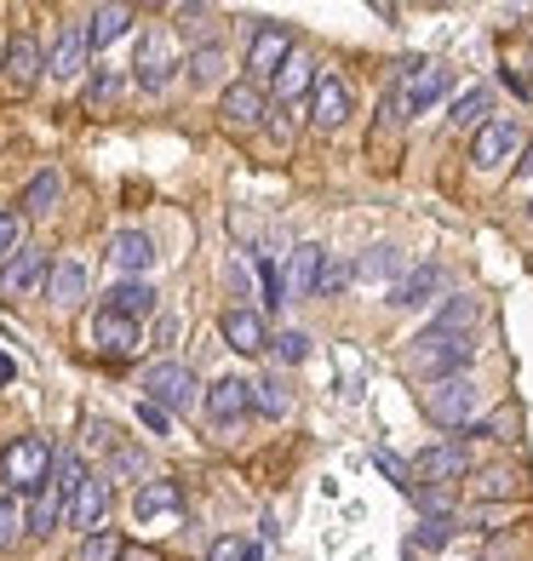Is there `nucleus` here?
<instances>
[{
    "label": "nucleus",
    "instance_id": "nucleus-1",
    "mask_svg": "<svg viewBox=\"0 0 533 561\" xmlns=\"http://www.w3.org/2000/svg\"><path fill=\"white\" fill-rule=\"evenodd\" d=\"M470 333H442V327H424V333L408 344V373L413 378H430V385H442V378H465L470 367Z\"/></svg>",
    "mask_w": 533,
    "mask_h": 561
},
{
    "label": "nucleus",
    "instance_id": "nucleus-2",
    "mask_svg": "<svg viewBox=\"0 0 533 561\" xmlns=\"http://www.w3.org/2000/svg\"><path fill=\"white\" fill-rule=\"evenodd\" d=\"M138 390H144V401H156L161 413H190L195 401H207V396H201V385H195V373H190L184 362H156V367H144Z\"/></svg>",
    "mask_w": 533,
    "mask_h": 561
},
{
    "label": "nucleus",
    "instance_id": "nucleus-3",
    "mask_svg": "<svg viewBox=\"0 0 533 561\" xmlns=\"http://www.w3.org/2000/svg\"><path fill=\"white\" fill-rule=\"evenodd\" d=\"M53 465H58V447L46 436H18L7 453H0V476H7L18 493H35L41 481L53 476Z\"/></svg>",
    "mask_w": 533,
    "mask_h": 561
},
{
    "label": "nucleus",
    "instance_id": "nucleus-4",
    "mask_svg": "<svg viewBox=\"0 0 533 561\" xmlns=\"http://www.w3.org/2000/svg\"><path fill=\"white\" fill-rule=\"evenodd\" d=\"M476 407H481V390L470 385V378H442V385L424 390V413L436 419L442 430H470Z\"/></svg>",
    "mask_w": 533,
    "mask_h": 561
},
{
    "label": "nucleus",
    "instance_id": "nucleus-5",
    "mask_svg": "<svg viewBox=\"0 0 533 561\" xmlns=\"http://www.w3.org/2000/svg\"><path fill=\"white\" fill-rule=\"evenodd\" d=\"M293 64V30L287 23H259L252 30V46H247V81H275Z\"/></svg>",
    "mask_w": 533,
    "mask_h": 561
},
{
    "label": "nucleus",
    "instance_id": "nucleus-6",
    "mask_svg": "<svg viewBox=\"0 0 533 561\" xmlns=\"http://www.w3.org/2000/svg\"><path fill=\"white\" fill-rule=\"evenodd\" d=\"M413 476L424 481V488H453V481L470 476V447H465V442H436V447H424V453L413 458Z\"/></svg>",
    "mask_w": 533,
    "mask_h": 561
},
{
    "label": "nucleus",
    "instance_id": "nucleus-7",
    "mask_svg": "<svg viewBox=\"0 0 533 561\" xmlns=\"http://www.w3.org/2000/svg\"><path fill=\"white\" fill-rule=\"evenodd\" d=\"M92 344H98L104 362H133V355L144 350V321H126V316L98 310L92 316Z\"/></svg>",
    "mask_w": 533,
    "mask_h": 561
},
{
    "label": "nucleus",
    "instance_id": "nucleus-8",
    "mask_svg": "<svg viewBox=\"0 0 533 561\" xmlns=\"http://www.w3.org/2000/svg\"><path fill=\"white\" fill-rule=\"evenodd\" d=\"M522 149V126L511 121V115H494L481 133L470 138V161L481 167V172H494V167H504Z\"/></svg>",
    "mask_w": 533,
    "mask_h": 561
},
{
    "label": "nucleus",
    "instance_id": "nucleus-9",
    "mask_svg": "<svg viewBox=\"0 0 533 561\" xmlns=\"http://www.w3.org/2000/svg\"><path fill=\"white\" fill-rule=\"evenodd\" d=\"M401 115H424L436 98L447 92V69H436V64H401Z\"/></svg>",
    "mask_w": 533,
    "mask_h": 561
},
{
    "label": "nucleus",
    "instance_id": "nucleus-10",
    "mask_svg": "<svg viewBox=\"0 0 533 561\" xmlns=\"http://www.w3.org/2000/svg\"><path fill=\"white\" fill-rule=\"evenodd\" d=\"M207 419H213V430H230V424H241L247 413H252V385L247 378H218V385H207Z\"/></svg>",
    "mask_w": 533,
    "mask_h": 561
},
{
    "label": "nucleus",
    "instance_id": "nucleus-11",
    "mask_svg": "<svg viewBox=\"0 0 533 561\" xmlns=\"http://www.w3.org/2000/svg\"><path fill=\"white\" fill-rule=\"evenodd\" d=\"M178 510H184V481H172V476L138 481V493H133V522H161V516H178Z\"/></svg>",
    "mask_w": 533,
    "mask_h": 561
},
{
    "label": "nucleus",
    "instance_id": "nucleus-12",
    "mask_svg": "<svg viewBox=\"0 0 533 561\" xmlns=\"http://www.w3.org/2000/svg\"><path fill=\"white\" fill-rule=\"evenodd\" d=\"M310 121L321 126V133H339V126L350 121V87L339 81V75H321V81L310 87Z\"/></svg>",
    "mask_w": 533,
    "mask_h": 561
},
{
    "label": "nucleus",
    "instance_id": "nucleus-13",
    "mask_svg": "<svg viewBox=\"0 0 533 561\" xmlns=\"http://www.w3.org/2000/svg\"><path fill=\"white\" fill-rule=\"evenodd\" d=\"M218 110H224V121H230V126H259L270 115V98H264L259 81H230V87H224V98H218Z\"/></svg>",
    "mask_w": 533,
    "mask_h": 561
},
{
    "label": "nucleus",
    "instance_id": "nucleus-14",
    "mask_svg": "<svg viewBox=\"0 0 533 561\" xmlns=\"http://www.w3.org/2000/svg\"><path fill=\"white\" fill-rule=\"evenodd\" d=\"M104 510H110V476L87 470L81 493L69 504V527H81V539H87V533H98V522H104Z\"/></svg>",
    "mask_w": 533,
    "mask_h": 561
},
{
    "label": "nucleus",
    "instance_id": "nucleus-15",
    "mask_svg": "<svg viewBox=\"0 0 533 561\" xmlns=\"http://www.w3.org/2000/svg\"><path fill=\"white\" fill-rule=\"evenodd\" d=\"M156 287H149V280H115V287L104 293V304H98V310H110V316H126V321H149L156 316Z\"/></svg>",
    "mask_w": 533,
    "mask_h": 561
},
{
    "label": "nucleus",
    "instance_id": "nucleus-16",
    "mask_svg": "<svg viewBox=\"0 0 533 561\" xmlns=\"http://www.w3.org/2000/svg\"><path fill=\"white\" fill-rule=\"evenodd\" d=\"M321 270H327V252H321L316 241L293 247V259H287V298H316Z\"/></svg>",
    "mask_w": 533,
    "mask_h": 561
},
{
    "label": "nucleus",
    "instance_id": "nucleus-17",
    "mask_svg": "<svg viewBox=\"0 0 533 561\" xmlns=\"http://www.w3.org/2000/svg\"><path fill=\"white\" fill-rule=\"evenodd\" d=\"M110 264H115L126 280H144V270L156 264V247H149L144 229H121V236L110 241Z\"/></svg>",
    "mask_w": 533,
    "mask_h": 561
},
{
    "label": "nucleus",
    "instance_id": "nucleus-18",
    "mask_svg": "<svg viewBox=\"0 0 533 561\" xmlns=\"http://www.w3.org/2000/svg\"><path fill=\"white\" fill-rule=\"evenodd\" d=\"M442 280H447L442 264H419V270H408L390 287V304H396V310H419V304H430V298L442 293Z\"/></svg>",
    "mask_w": 533,
    "mask_h": 561
},
{
    "label": "nucleus",
    "instance_id": "nucleus-19",
    "mask_svg": "<svg viewBox=\"0 0 533 561\" xmlns=\"http://www.w3.org/2000/svg\"><path fill=\"white\" fill-rule=\"evenodd\" d=\"M41 69H46V58H41L35 35H12L7 41V81H12V92H30L41 81Z\"/></svg>",
    "mask_w": 533,
    "mask_h": 561
},
{
    "label": "nucleus",
    "instance_id": "nucleus-20",
    "mask_svg": "<svg viewBox=\"0 0 533 561\" xmlns=\"http://www.w3.org/2000/svg\"><path fill=\"white\" fill-rule=\"evenodd\" d=\"M218 333H224V344L241 350V355H259V350L270 344L264 321L252 316V310H224V316H218Z\"/></svg>",
    "mask_w": 533,
    "mask_h": 561
},
{
    "label": "nucleus",
    "instance_id": "nucleus-21",
    "mask_svg": "<svg viewBox=\"0 0 533 561\" xmlns=\"http://www.w3.org/2000/svg\"><path fill=\"white\" fill-rule=\"evenodd\" d=\"M46 298H53V310H75V304L87 298V270L75 264V259H58L53 264V275H46Z\"/></svg>",
    "mask_w": 533,
    "mask_h": 561
},
{
    "label": "nucleus",
    "instance_id": "nucleus-22",
    "mask_svg": "<svg viewBox=\"0 0 533 561\" xmlns=\"http://www.w3.org/2000/svg\"><path fill=\"white\" fill-rule=\"evenodd\" d=\"M58 522H69V499L58 493V481L46 476L41 488L30 493V533H53Z\"/></svg>",
    "mask_w": 533,
    "mask_h": 561
},
{
    "label": "nucleus",
    "instance_id": "nucleus-23",
    "mask_svg": "<svg viewBox=\"0 0 533 561\" xmlns=\"http://www.w3.org/2000/svg\"><path fill=\"white\" fill-rule=\"evenodd\" d=\"M87 53H92V46H87V30H64V35L53 41V58H46V69H53L58 81H75V75L87 69Z\"/></svg>",
    "mask_w": 533,
    "mask_h": 561
},
{
    "label": "nucleus",
    "instance_id": "nucleus-24",
    "mask_svg": "<svg viewBox=\"0 0 533 561\" xmlns=\"http://www.w3.org/2000/svg\"><path fill=\"white\" fill-rule=\"evenodd\" d=\"M41 275H46V252L41 247H23L12 264H0V293H30Z\"/></svg>",
    "mask_w": 533,
    "mask_h": 561
},
{
    "label": "nucleus",
    "instance_id": "nucleus-25",
    "mask_svg": "<svg viewBox=\"0 0 533 561\" xmlns=\"http://www.w3.org/2000/svg\"><path fill=\"white\" fill-rule=\"evenodd\" d=\"M58 195H64V172H58V167H46V172L30 178V190H23L18 207L30 213V218H41V213H53V207H58Z\"/></svg>",
    "mask_w": 533,
    "mask_h": 561
},
{
    "label": "nucleus",
    "instance_id": "nucleus-26",
    "mask_svg": "<svg viewBox=\"0 0 533 561\" xmlns=\"http://www.w3.org/2000/svg\"><path fill=\"white\" fill-rule=\"evenodd\" d=\"M126 30H133V12H126V7H98L92 23H87V46H92V53H104V46L121 41Z\"/></svg>",
    "mask_w": 533,
    "mask_h": 561
},
{
    "label": "nucleus",
    "instance_id": "nucleus-27",
    "mask_svg": "<svg viewBox=\"0 0 533 561\" xmlns=\"http://www.w3.org/2000/svg\"><path fill=\"white\" fill-rule=\"evenodd\" d=\"M533 493V481L522 476V470H481L476 476V499H528Z\"/></svg>",
    "mask_w": 533,
    "mask_h": 561
},
{
    "label": "nucleus",
    "instance_id": "nucleus-28",
    "mask_svg": "<svg viewBox=\"0 0 533 561\" xmlns=\"http://www.w3.org/2000/svg\"><path fill=\"white\" fill-rule=\"evenodd\" d=\"M488 110H494V92H488V87H470V92L453 98L447 121H453V126H476V133H481V126H488Z\"/></svg>",
    "mask_w": 533,
    "mask_h": 561
},
{
    "label": "nucleus",
    "instance_id": "nucleus-29",
    "mask_svg": "<svg viewBox=\"0 0 533 561\" xmlns=\"http://www.w3.org/2000/svg\"><path fill=\"white\" fill-rule=\"evenodd\" d=\"M355 280H401V252L396 247H367L355 259Z\"/></svg>",
    "mask_w": 533,
    "mask_h": 561
},
{
    "label": "nucleus",
    "instance_id": "nucleus-30",
    "mask_svg": "<svg viewBox=\"0 0 533 561\" xmlns=\"http://www.w3.org/2000/svg\"><path fill=\"white\" fill-rule=\"evenodd\" d=\"M316 81H321V75H316V64L293 53V64H287L282 75H275V104H282V110H287V104H293V98H298L304 87H316Z\"/></svg>",
    "mask_w": 533,
    "mask_h": 561
},
{
    "label": "nucleus",
    "instance_id": "nucleus-31",
    "mask_svg": "<svg viewBox=\"0 0 533 561\" xmlns=\"http://www.w3.org/2000/svg\"><path fill=\"white\" fill-rule=\"evenodd\" d=\"M104 465H110V481H138L144 476V447L138 442H115L104 453Z\"/></svg>",
    "mask_w": 533,
    "mask_h": 561
},
{
    "label": "nucleus",
    "instance_id": "nucleus-32",
    "mask_svg": "<svg viewBox=\"0 0 533 561\" xmlns=\"http://www.w3.org/2000/svg\"><path fill=\"white\" fill-rule=\"evenodd\" d=\"M75 561H126V545L115 539V533H104V527H98V533H87V539H81Z\"/></svg>",
    "mask_w": 533,
    "mask_h": 561
},
{
    "label": "nucleus",
    "instance_id": "nucleus-33",
    "mask_svg": "<svg viewBox=\"0 0 533 561\" xmlns=\"http://www.w3.org/2000/svg\"><path fill=\"white\" fill-rule=\"evenodd\" d=\"M23 527H30V510L18 504V493H7L0 499V550H12L23 539Z\"/></svg>",
    "mask_w": 533,
    "mask_h": 561
},
{
    "label": "nucleus",
    "instance_id": "nucleus-34",
    "mask_svg": "<svg viewBox=\"0 0 533 561\" xmlns=\"http://www.w3.org/2000/svg\"><path fill=\"white\" fill-rule=\"evenodd\" d=\"M252 407H259L264 419H282L287 413V390H282V378H259V385H252Z\"/></svg>",
    "mask_w": 533,
    "mask_h": 561
},
{
    "label": "nucleus",
    "instance_id": "nucleus-35",
    "mask_svg": "<svg viewBox=\"0 0 533 561\" xmlns=\"http://www.w3.org/2000/svg\"><path fill=\"white\" fill-rule=\"evenodd\" d=\"M453 533H460V522H453V516H424V522H419V533H413V545L442 550V545H453Z\"/></svg>",
    "mask_w": 533,
    "mask_h": 561
},
{
    "label": "nucleus",
    "instance_id": "nucleus-36",
    "mask_svg": "<svg viewBox=\"0 0 533 561\" xmlns=\"http://www.w3.org/2000/svg\"><path fill=\"white\" fill-rule=\"evenodd\" d=\"M184 69H190V81H201V87L218 81V69H224V46H195Z\"/></svg>",
    "mask_w": 533,
    "mask_h": 561
},
{
    "label": "nucleus",
    "instance_id": "nucleus-37",
    "mask_svg": "<svg viewBox=\"0 0 533 561\" xmlns=\"http://www.w3.org/2000/svg\"><path fill=\"white\" fill-rule=\"evenodd\" d=\"M470 321H476V298H447V304H442V316L430 321V327H442V333H465Z\"/></svg>",
    "mask_w": 533,
    "mask_h": 561
},
{
    "label": "nucleus",
    "instance_id": "nucleus-38",
    "mask_svg": "<svg viewBox=\"0 0 533 561\" xmlns=\"http://www.w3.org/2000/svg\"><path fill=\"white\" fill-rule=\"evenodd\" d=\"M350 275H355V264H344V259H327V270H321V287H316V298H339V293L350 287Z\"/></svg>",
    "mask_w": 533,
    "mask_h": 561
},
{
    "label": "nucleus",
    "instance_id": "nucleus-39",
    "mask_svg": "<svg viewBox=\"0 0 533 561\" xmlns=\"http://www.w3.org/2000/svg\"><path fill=\"white\" fill-rule=\"evenodd\" d=\"M133 69H138V87H149V92H161V87L172 81V69H178V64H167V58H138Z\"/></svg>",
    "mask_w": 533,
    "mask_h": 561
},
{
    "label": "nucleus",
    "instance_id": "nucleus-40",
    "mask_svg": "<svg viewBox=\"0 0 533 561\" xmlns=\"http://www.w3.org/2000/svg\"><path fill=\"white\" fill-rule=\"evenodd\" d=\"M18 252H23V218L18 213H0V259H18Z\"/></svg>",
    "mask_w": 533,
    "mask_h": 561
},
{
    "label": "nucleus",
    "instance_id": "nucleus-41",
    "mask_svg": "<svg viewBox=\"0 0 533 561\" xmlns=\"http://www.w3.org/2000/svg\"><path fill=\"white\" fill-rule=\"evenodd\" d=\"M259 287H264V304H287V275L270 259H259Z\"/></svg>",
    "mask_w": 533,
    "mask_h": 561
},
{
    "label": "nucleus",
    "instance_id": "nucleus-42",
    "mask_svg": "<svg viewBox=\"0 0 533 561\" xmlns=\"http://www.w3.org/2000/svg\"><path fill=\"white\" fill-rule=\"evenodd\" d=\"M178 339H184V321H178V316H156V327H149V344H156V350H172Z\"/></svg>",
    "mask_w": 533,
    "mask_h": 561
},
{
    "label": "nucleus",
    "instance_id": "nucleus-43",
    "mask_svg": "<svg viewBox=\"0 0 533 561\" xmlns=\"http://www.w3.org/2000/svg\"><path fill=\"white\" fill-rule=\"evenodd\" d=\"M275 355H282V362H304V355H310V339H304V333H282V339H275Z\"/></svg>",
    "mask_w": 533,
    "mask_h": 561
},
{
    "label": "nucleus",
    "instance_id": "nucleus-44",
    "mask_svg": "<svg viewBox=\"0 0 533 561\" xmlns=\"http://www.w3.org/2000/svg\"><path fill=\"white\" fill-rule=\"evenodd\" d=\"M138 424L149 430V436H167V413H161L156 401H138Z\"/></svg>",
    "mask_w": 533,
    "mask_h": 561
},
{
    "label": "nucleus",
    "instance_id": "nucleus-45",
    "mask_svg": "<svg viewBox=\"0 0 533 561\" xmlns=\"http://www.w3.org/2000/svg\"><path fill=\"white\" fill-rule=\"evenodd\" d=\"M207 561H247V539H218Z\"/></svg>",
    "mask_w": 533,
    "mask_h": 561
},
{
    "label": "nucleus",
    "instance_id": "nucleus-46",
    "mask_svg": "<svg viewBox=\"0 0 533 561\" xmlns=\"http://www.w3.org/2000/svg\"><path fill=\"white\" fill-rule=\"evenodd\" d=\"M115 87H121L115 75H98V81L87 87V104H110V98H115Z\"/></svg>",
    "mask_w": 533,
    "mask_h": 561
},
{
    "label": "nucleus",
    "instance_id": "nucleus-47",
    "mask_svg": "<svg viewBox=\"0 0 533 561\" xmlns=\"http://www.w3.org/2000/svg\"><path fill=\"white\" fill-rule=\"evenodd\" d=\"M230 287H236L241 298L252 293V275H247V264H230Z\"/></svg>",
    "mask_w": 533,
    "mask_h": 561
},
{
    "label": "nucleus",
    "instance_id": "nucleus-48",
    "mask_svg": "<svg viewBox=\"0 0 533 561\" xmlns=\"http://www.w3.org/2000/svg\"><path fill=\"white\" fill-rule=\"evenodd\" d=\"M126 561H161L156 550H126Z\"/></svg>",
    "mask_w": 533,
    "mask_h": 561
},
{
    "label": "nucleus",
    "instance_id": "nucleus-49",
    "mask_svg": "<svg viewBox=\"0 0 533 561\" xmlns=\"http://www.w3.org/2000/svg\"><path fill=\"white\" fill-rule=\"evenodd\" d=\"M12 373H18V367H12V355H0V385H7Z\"/></svg>",
    "mask_w": 533,
    "mask_h": 561
},
{
    "label": "nucleus",
    "instance_id": "nucleus-50",
    "mask_svg": "<svg viewBox=\"0 0 533 561\" xmlns=\"http://www.w3.org/2000/svg\"><path fill=\"white\" fill-rule=\"evenodd\" d=\"M247 561H264V545H247Z\"/></svg>",
    "mask_w": 533,
    "mask_h": 561
},
{
    "label": "nucleus",
    "instance_id": "nucleus-51",
    "mask_svg": "<svg viewBox=\"0 0 533 561\" xmlns=\"http://www.w3.org/2000/svg\"><path fill=\"white\" fill-rule=\"evenodd\" d=\"M522 172H533V144H528V156H522Z\"/></svg>",
    "mask_w": 533,
    "mask_h": 561
},
{
    "label": "nucleus",
    "instance_id": "nucleus-52",
    "mask_svg": "<svg viewBox=\"0 0 533 561\" xmlns=\"http://www.w3.org/2000/svg\"><path fill=\"white\" fill-rule=\"evenodd\" d=\"M528 213H533V201H528Z\"/></svg>",
    "mask_w": 533,
    "mask_h": 561
}]
</instances>
